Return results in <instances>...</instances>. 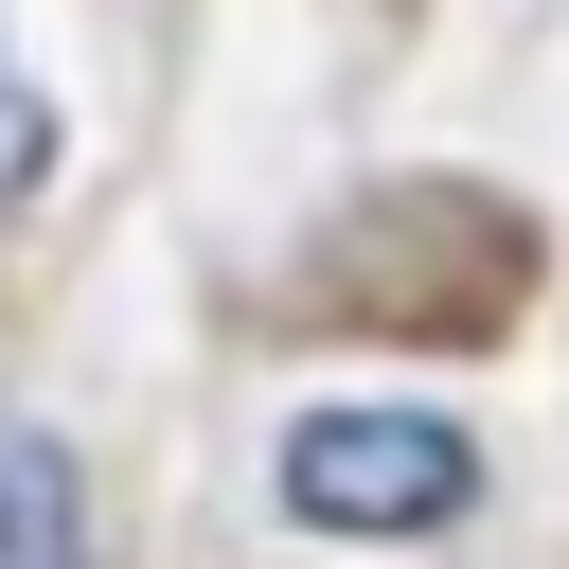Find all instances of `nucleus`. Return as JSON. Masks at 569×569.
I'll return each instance as SVG.
<instances>
[{
    "instance_id": "1",
    "label": "nucleus",
    "mask_w": 569,
    "mask_h": 569,
    "mask_svg": "<svg viewBox=\"0 0 569 569\" xmlns=\"http://www.w3.org/2000/svg\"><path fill=\"white\" fill-rule=\"evenodd\" d=\"M480 498V445L445 409H302L284 427V516L302 533H445Z\"/></svg>"
},
{
    "instance_id": "2",
    "label": "nucleus",
    "mask_w": 569,
    "mask_h": 569,
    "mask_svg": "<svg viewBox=\"0 0 569 569\" xmlns=\"http://www.w3.org/2000/svg\"><path fill=\"white\" fill-rule=\"evenodd\" d=\"M0 569H89V480L53 427H0Z\"/></svg>"
},
{
    "instance_id": "3",
    "label": "nucleus",
    "mask_w": 569,
    "mask_h": 569,
    "mask_svg": "<svg viewBox=\"0 0 569 569\" xmlns=\"http://www.w3.org/2000/svg\"><path fill=\"white\" fill-rule=\"evenodd\" d=\"M53 178V124H36V89H18V53H0V196H36Z\"/></svg>"
}]
</instances>
